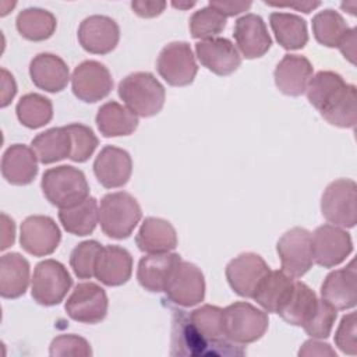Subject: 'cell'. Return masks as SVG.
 Listing matches in <instances>:
<instances>
[{"label":"cell","instance_id":"cell-1","mask_svg":"<svg viewBox=\"0 0 357 357\" xmlns=\"http://www.w3.org/2000/svg\"><path fill=\"white\" fill-rule=\"evenodd\" d=\"M247 350L230 342L223 329V308L205 304L191 312L174 311L172 356H244Z\"/></svg>","mask_w":357,"mask_h":357},{"label":"cell","instance_id":"cell-2","mask_svg":"<svg viewBox=\"0 0 357 357\" xmlns=\"http://www.w3.org/2000/svg\"><path fill=\"white\" fill-rule=\"evenodd\" d=\"M308 102L329 124L353 128L357 120L356 86L335 71H318L307 86Z\"/></svg>","mask_w":357,"mask_h":357},{"label":"cell","instance_id":"cell-3","mask_svg":"<svg viewBox=\"0 0 357 357\" xmlns=\"http://www.w3.org/2000/svg\"><path fill=\"white\" fill-rule=\"evenodd\" d=\"M120 99L135 116L152 117L158 114L166 98L165 86L146 71L131 73L124 77L117 88Z\"/></svg>","mask_w":357,"mask_h":357},{"label":"cell","instance_id":"cell-4","mask_svg":"<svg viewBox=\"0 0 357 357\" xmlns=\"http://www.w3.org/2000/svg\"><path fill=\"white\" fill-rule=\"evenodd\" d=\"M40 187L46 199L60 209L74 206L89 197L84 172L70 165L47 169L42 176Z\"/></svg>","mask_w":357,"mask_h":357},{"label":"cell","instance_id":"cell-5","mask_svg":"<svg viewBox=\"0 0 357 357\" xmlns=\"http://www.w3.org/2000/svg\"><path fill=\"white\" fill-rule=\"evenodd\" d=\"M142 218L138 201L126 191L106 194L99 205L102 231L112 238L123 240L131 236Z\"/></svg>","mask_w":357,"mask_h":357},{"label":"cell","instance_id":"cell-6","mask_svg":"<svg viewBox=\"0 0 357 357\" xmlns=\"http://www.w3.org/2000/svg\"><path fill=\"white\" fill-rule=\"evenodd\" d=\"M268 326V314L250 303L237 301L223 308L225 335L236 344L244 346L259 340Z\"/></svg>","mask_w":357,"mask_h":357},{"label":"cell","instance_id":"cell-7","mask_svg":"<svg viewBox=\"0 0 357 357\" xmlns=\"http://www.w3.org/2000/svg\"><path fill=\"white\" fill-rule=\"evenodd\" d=\"M322 216L332 225L354 227L357 222V184L351 178H337L328 184L321 197Z\"/></svg>","mask_w":357,"mask_h":357},{"label":"cell","instance_id":"cell-8","mask_svg":"<svg viewBox=\"0 0 357 357\" xmlns=\"http://www.w3.org/2000/svg\"><path fill=\"white\" fill-rule=\"evenodd\" d=\"M71 286L73 279L67 268L56 259H45L33 269L31 294L38 304L52 307L63 301Z\"/></svg>","mask_w":357,"mask_h":357},{"label":"cell","instance_id":"cell-9","mask_svg":"<svg viewBox=\"0 0 357 357\" xmlns=\"http://www.w3.org/2000/svg\"><path fill=\"white\" fill-rule=\"evenodd\" d=\"M156 68L159 75L172 86L190 85L198 73L191 46L178 40L163 46L156 60Z\"/></svg>","mask_w":357,"mask_h":357},{"label":"cell","instance_id":"cell-10","mask_svg":"<svg viewBox=\"0 0 357 357\" xmlns=\"http://www.w3.org/2000/svg\"><path fill=\"white\" fill-rule=\"evenodd\" d=\"M276 251L280 258L282 271L294 279L304 276L314 264L311 233L304 227L287 230L279 238Z\"/></svg>","mask_w":357,"mask_h":357},{"label":"cell","instance_id":"cell-11","mask_svg":"<svg viewBox=\"0 0 357 357\" xmlns=\"http://www.w3.org/2000/svg\"><path fill=\"white\" fill-rule=\"evenodd\" d=\"M312 259L324 268L342 264L353 251L351 236L335 225H322L311 234Z\"/></svg>","mask_w":357,"mask_h":357},{"label":"cell","instance_id":"cell-12","mask_svg":"<svg viewBox=\"0 0 357 357\" xmlns=\"http://www.w3.org/2000/svg\"><path fill=\"white\" fill-rule=\"evenodd\" d=\"M67 315L81 324H98L107 315L109 300L106 291L93 282H82L75 286L66 301Z\"/></svg>","mask_w":357,"mask_h":357},{"label":"cell","instance_id":"cell-13","mask_svg":"<svg viewBox=\"0 0 357 357\" xmlns=\"http://www.w3.org/2000/svg\"><path fill=\"white\" fill-rule=\"evenodd\" d=\"M71 88L79 100L95 103L112 92L113 78L105 64L96 60H85L74 68Z\"/></svg>","mask_w":357,"mask_h":357},{"label":"cell","instance_id":"cell-14","mask_svg":"<svg viewBox=\"0 0 357 357\" xmlns=\"http://www.w3.org/2000/svg\"><path fill=\"white\" fill-rule=\"evenodd\" d=\"M265 259L255 252H243L226 265V279L231 290L240 297L252 298L258 284L269 272Z\"/></svg>","mask_w":357,"mask_h":357},{"label":"cell","instance_id":"cell-15","mask_svg":"<svg viewBox=\"0 0 357 357\" xmlns=\"http://www.w3.org/2000/svg\"><path fill=\"white\" fill-rule=\"evenodd\" d=\"M61 231L56 222L46 215H32L24 219L20 231L21 247L33 257H46L56 251Z\"/></svg>","mask_w":357,"mask_h":357},{"label":"cell","instance_id":"cell-16","mask_svg":"<svg viewBox=\"0 0 357 357\" xmlns=\"http://www.w3.org/2000/svg\"><path fill=\"white\" fill-rule=\"evenodd\" d=\"M165 294L169 301L181 307L199 304L205 297V278L202 271L195 264L181 259L165 289Z\"/></svg>","mask_w":357,"mask_h":357},{"label":"cell","instance_id":"cell-17","mask_svg":"<svg viewBox=\"0 0 357 357\" xmlns=\"http://www.w3.org/2000/svg\"><path fill=\"white\" fill-rule=\"evenodd\" d=\"M77 36L79 45L88 53L107 54L119 45L120 28L113 18L95 14L79 24Z\"/></svg>","mask_w":357,"mask_h":357},{"label":"cell","instance_id":"cell-18","mask_svg":"<svg viewBox=\"0 0 357 357\" xmlns=\"http://www.w3.org/2000/svg\"><path fill=\"white\" fill-rule=\"evenodd\" d=\"M93 173L105 188H119L128 183L132 173V160L126 149L106 145L93 162Z\"/></svg>","mask_w":357,"mask_h":357},{"label":"cell","instance_id":"cell-19","mask_svg":"<svg viewBox=\"0 0 357 357\" xmlns=\"http://www.w3.org/2000/svg\"><path fill=\"white\" fill-rule=\"evenodd\" d=\"M195 53L199 63L216 75L233 74L241 64V56L229 39L212 38L195 43Z\"/></svg>","mask_w":357,"mask_h":357},{"label":"cell","instance_id":"cell-20","mask_svg":"<svg viewBox=\"0 0 357 357\" xmlns=\"http://www.w3.org/2000/svg\"><path fill=\"white\" fill-rule=\"evenodd\" d=\"M233 36L241 54L250 60L262 57L272 46L266 24L259 15L252 13L237 18Z\"/></svg>","mask_w":357,"mask_h":357},{"label":"cell","instance_id":"cell-21","mask_svg":"<svg viewBox=\"0 0 357 357\" xmlns=\"http://www.w3.org/2000/svg\"><path fill=\"white\" fill-rule=\"evenodd\" d=\"M322 300L336 310H350L357 304V273L354 261L346 268L332 271L321 286Z\"/></svg>","mask_w":357,"mask_h":357},{"label":"cell","instance_id":"cell-22","mask_svg":"<svg viewBox=\"0 0 357 357\" xmlns=\"http://www.w3.org/2000/svg\"><path fill=\"white\" fill-rule=\"evenodd\" d=\"M312 73V64L307 57L284 54L273 71L275 85L287 96H300L307 91Z\"/></svg>","mask_w":357,"mask_h":357},{"label":"cell","instance_id":"cell-23","mask_svg":"<svg viewBox=\"0 0 357 357\" xmlns=\"http://www.w3.org/2000/svg\"><path fill=\"white\" fill-rule=\"evenodd\" d=\"M180 261L181 257L176 252H159L142 257L137 269L138 283L151 293L165 291Z\"/></svg>","mask_w":357,"mask_h":357},{"label":"cell","instance_id":"cell-24","mask_svg":"<svg viewBox=\"0 0 357 357\" xmlns=\"http://www.w3.org/2000/svg\"><path fill=\"white\" fill-rule=\"evenodd\" d=\"M132 273V257L120 245H102L95 265V278L110 287L127 283Z\"/></svg>","mask_w":357,"mask_h":357},{"label":"cell","instance_id":"cell-25","mask_svg":"<svg viewBox=\"0 0 357 357\" xmlns=\"http://www.w3.org/2000/svg\"><path fill=\"white\" fill-rule=\"evenodd\" d=\"M32 82L46 92H60L70 81V71L66 61L53 53H39L29 63Z\"/></svg>","mask_w":357,"mask_h":357},{"label":"cell","instance_id":"cell-26","mask_svg":"<svg viewBox=\"0 0 357 357\" xmlns=\"http://www.w3.org/2000/svg\"><path fill=\"white\" fill-rule=\"evenodd\" d=\"M1 174L13 185H26L38 174V158L32 148L14 144L6 149L1 158Z\"/></svg>","mask_w":357,"mask_h":357},{"label":"cell","instance_id":"cell-27","mask_svg":"<svg viewBox=\"0 0 357 357\" xmlns=\"http://www.w3.org/2000/svg\"><path fill=\"white\" fill-rule=\"evenodd\" d=\"M135 243L146 254L170 252L177 247V233L169 220L149 216L141 223Z\"/></svg>","mask_w":357,"mask_h":357},{"label":"cell","instance_id":"cell-28","mask_svg":"<svg viewBox=\"0 0 357 357\" xmlns=\"http://www.w3.org/2000/svg\"><path fill=\"white\" fill-rule=\"evenodd\" d=\"M29 262L18 252L0 258V294L3 298H18L29 284Z\"/></svg>","mask_w":357,"mask_h":357},{"label":"cell","instance_id":"cell-29","mask_svg":"<svg viewBox=\"0 0 357 357\" xmlns=\"http://www.w3.org/2000/svg\"><path fill=\"white\" fill-rule=\"evenodd\" d=\"M98 130L106 138L131 135L138 127V116L116 100L103 103L95 117Z\"/></svg>","mask_w":357,"mask_h":357},{"label":"cell","instance_id":"cell-30","mask_svg":"<svg viewBox=\"0 0 357 357\" xmlns=\"http://www.w3.org/2000/svg\"><path fill=\"white\" fill-rule=\"evenodd\" d=\"M294 280V278L289 276L283 271H269L258 284L252 298L265 312L278 314L279 308L289 297Z\"/></svg>","mask_w":357,"mask_h":357},{"label":"cell","instance_id":"cell-31","mask_svg":"<svg viewBox=\"0 0 357 357\" xmlns=\"http://www.w3.org/2000/svg\"><path fill=\"white\" fill-rule=\"evenodd\" d=\"M318 305V297L304 282L294 280L293 289L279 308L280 318L294 326H303L315 312Z\"/></svg>","mask_w":357,"mask_h":357},{"label":"cell","instance_id":"cell-32","mask_svg":"<svg viewBox=\"0 0 357 357\" xmlns=\"http://www.w3.org/2000/svg\"><path fill=\"white\" fill-rule=\"evenodd\" d=\"M271 28L279 45L286 50L303 49L308 42L307 22L300 15L290 13H272Z\"/></svg>","mask_w":357,"mask_h":357},{"label":"cell","instance_id":"cell-33","mask_svg":"<svg viewBox=\"0 0 357 357\" xmlns=\"http://www.w3.org/2000/svg\"><path fill=\"white\" fill-rule=\"evenodd\" d=\"M59 219L66 231L74 236L91 234L99 223V206L93 197H88L82 202L63 208L59 211Z\"/></svg>","mask_w":357,"mask_h":357},{"label":"cell","instance_id":"cell-34","mask_svg":"<svg viewBox=\"0 0 357 357\" xmlns=\"http://www.w3.org/2000/svg\"><path fill=\"white\" fill-rule=\"evenodd\" d=\"M31 148L40 163L50 165L70 158L71 139L64 127H53L38 134L32 139Z\"/></svg>","mask_w":357,"mask_h":357},{"label":"cell","instance_id":"cell-35","mask_svg":"<svg viewBox=\"0 0 357 357\" xmlns=\"http://www.w3.org/2000/svg\"><path fill=\"white\" fill-rule=\"evenodd\" d=\"M15 26L22 38L33 42H42L54 33L57 21L50 11L29 7L18 13Z\"/></svg>","mask_w":357,"mask_h":357},{"label":"cell","instance_id":"cell-36","mask_svg":"<svg viewBox=\"0 0 357 357\" xmlns=\"http://www.w3.org/2000/svg\"><path fill=\"white\" fill-rule=\"evenodd\" d=\"M15 113L22 126L35 130L50 123L53 119V105L49 98L40 93H26L20 98Z\"/></svg>","mask_w":357,"mask_h":357},{"label":"cell","instance_id":"cell-37","mask_svg":"<svg viewBox=\"0 0 357 357\" xmlns=\"http://www.w3.org/2000/svg\"><path fill=\"white\" fill-rule=\"evenodd\" d=\"M349 26L344 18L335 10L326 8L312 18V33L318 43L326 47H337Z\"/></svg>","mask_w":357,"mask_h":357},{"label":"cell","instance_id":"cell-38","mask_svg":"<svg viewBox=\"0 0 357 357\" xmlns=\"http://www.w3.org/2000/svg\"><path fill=\"white\" fill-rule=\"evenodd\" d=\"M225 26L226 17L209 4L195 11L190 18L191 36L201 40L216 38L225 29Z\"/></svg>","mask_w":357,"mask_h":357},{"label":"cell","instance_id":"cell-39","mask_svg":"<svg viewBox=\"0 0 357 357\" xmlns=\"http://www.w3.org/2000/svg\"><path fill=\"white\" fill-rule=\"evenodd\" d=\"M64 128L67 130L71 139L70 159L78 163L86 162L99 144L98 137L88 126H84L81 123H71L68 126H64Z\"/></svg>","mask_w":357,"mask_h":357},{"label":"cell","instance_id":"cell-40","mask_svg":"<svg viewBox=\"0 0 357 357\" xmlns=\"http://www.w3.org/2000/svg\"><path fill=\"white\" fill-rule=\"evenodd\" d=\"M102 244L96 240H86L74 247L70 255V265L79 279H91L95 276V265Z\"/></svg>","mask_w":357,"mask_h":357},{"label":"cell","instance_id":"cell-41","mask_svg":"<svg viewBox=\"0 0 357 357\" xmlns=\"http://www.w3.org/2000/svg\"><path fill=\"white\" fill-rule=\"evenodd\" d=\"M337 310L325 300H318L314 315L303 325L305 333L312 339H326L335 325Z\"/></svg>","mask_w":357,"mask_h":357},{"label":"cell","instance_id":"cell-42","mask_svg":"<svg viewBox=\"0 0 357 357\" xmlns=\"http://www.w3.org/2000/svg\"><path fill=\"white\" fill-rule=\"evenodd\" d=\"M49 354L52 357H91L92 349L86 339L70 333L54 337L49 346Z\"/></svg>","mask_w":357,"mask_h":357},{"label":"cell","instance_id":"cell-43","mask_svg":"<svg viewBox=\"0 0 357 357\" xmlns=\"http://www.w3.org/2000/svg\"><path fill=\"white\" fill-rule=\"evenodd\" d=\"M335 344L340 351L349 356L357 354V317L356 312H349L342 317L335 333Z\"/></svg>","mask_w":357,"mask_h":357},{"label":"cell","instance_id":"cell-44","mask_svg":"<svg viewBox=\"0 0 357 357\" xmlns=\"http://www.w3.org/2000/svg\"><path fill=\"white\" fill-rule=\"evenodd\" d=\"M131 8L137 15L142 18H153L163 13L166 3L155 0H134L131 1Z\"/></svg>","mask_w":357,"mask_h":357},{"label":"cell","instance_id":"cell-45","mask_svg":"<svg viewBox=\"0 0 357 357\" xmlns=\"http://www.w3.org/2000/svg\"><path fill=\"white\" fill-rule=\"evenodd\" d=\"M297 354L300 357L301 356H319V357L329 356V357H336V351L331 347V344L319 342L318 339H310V340L304 342Z\"/></svg>","mask_w":357,"mask_h":357},{"label":"cell","instance_id":"cell-46","mask_svg":"<svg viewBox=\"0 0 357 357\" xmlns=\"http://www.w3.org/2000/svg\"><path fill=\"white\" fill-rule=\"evenodd\" d=\"M211 7L216 8L220 14H223L226 18L237 15L243 11H247L251 7L250 1H218V0H211L208 3Z\"/></svg>","mask_w":357,"mask_h":357},{"label":"cell","instance_id":"cell-47","mask_svg":"<svg viewBox=\"0 0 357 357\" xmlns=\"http://www.w3.org/2000/svg\"><path fill=\"white\" fill-rule=\"evenodd\" d=\"M17 93V84L14 81V77L6 70L1 68V102L0 106L6 107L10 105L11 99Z\"/></svg>","mask_w":357,"mask_h":357},{"label":"cell","instance_id":"cell-48","mask_svg":"<svg viewBox=\"0 0 357 357\" xmlns=\"http://www.w3.org/2000/svg\"><path fill=\"white\" fill-rule=\"evenodd\" d=\"M340 53L347 59L351 64H356V28H349L340 43L337 45Z\"/></svg>","mask_w":357,"mask_h":357},{"label":"cell","instance_id":"cell-49","mask_svg":"<svg viewBox=\"0 0 357 357\" xmlns=\"http://www.w3.org/2000/svg\"><path fill=\"white\" fill-rule=\"evenodd\" d=\"M1 250L8 248L14 244L15 238V225L11 218H8L6 213H1Z\"/></svg>","mask_w":357,"mask_h":357},{"label":"cell","instance_id":"cell-50","mask_svg":"<svg viewBox=\"0 0 357 357\" xmlns=\"http://www.w3.org/2000/svg\"><path fill=\"white\" fill-rule=\"evenodd\" d=\"M266 3V1H265ZM268 6H275V7H291V8H296L298 11H303V13H310L312 11L314 8L319 7L321 3L319 1H296V3H289V4H279V3H266Z\"/></svg>","mask_w":357,"mask_h":357},{"label":"cell","instance_id":"cell-51","mask_svg":"<svg viewBox=\"0 0 357 357\" xmlns=\"http://www.w3.org/2000/svg\"><path fill=\"white\" fill-rule=\"evenodd\" d=\"M172 6L174 8H178V10H187V8H191L192 6H195V1H173Z\"/></svg>","mask_w":357,"mask_h":357},{"label":"cell","instance_id":"cell-52","mask_svg":"<svg viewBox=\"0 0 357 357\" xmlns=\"http://www.w3.org/2000/svg\"><path fill=\"white\" fill-rule=\"evenodd\" d=\"M351 6H353V8L350 10V14H351V15H356V8H354V7H356V4H354V3H351ZM347 7H349V4H347V3H343V4H342V8H344V10H346Z\"/></svg>","mask_w":357,"mask_h":357}]
</instances>
